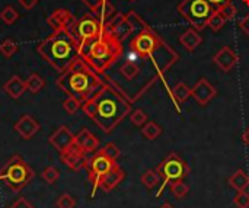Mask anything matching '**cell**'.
<instances>
[{
  "instance_id": "1",
  "label": "cell",
  "mask_w": 249,
  "mask_h": 208,
  "mask_svg": "<svg viewBox=\"0 0 249 208\" xmlns=\"http://www.w3.org/2000/svg\"><path fill=\"white\" fill-rule=\"evenodd\" d=\"M104 86L82 104L83 112L104 131L111 133L131 114V101L109 77H102Z\"/></svg>"
},
{
  "instance_id": "2",
  "label": "cell",
  "mask_w": 249,
  "mask_h": 208,
  "mask_svg": "<svg viewBox=\"0 0 249 208\" xmlns=\"http://www.w3.org/2000/svg\"><path fill=\"white\" fill-rule=\"evenodd\" d=\"M104 83L105 82L101 74H98L80 55L55 80V85L67 96H73L82 104L92 98L104 86Z\"/></svg>"
},
{
  "instance_id": "3",
  "label": "cell",
  "mask_w": 249,
  "mask_h": 208,
  "mask_svg": "<svg viewBox=\"0 0 249 208\" xmlns=\"http://www.w3.org/2000/svg\"><path fill=\"white\" fill-rule=\"evenodd\" d=\"M130 48L140 58L150 60L158 69L159 77H162L163 73L168 71L178 60V54L147 25L139 29L137 35L130 41Z\"/></svg>"
},
{
  "instance_id": "4",
  "label": "cell",
  "mask_w": 249,
  "mask_h": 208,
  "mask_svg": "<svg viewBox=\"0 0 249 208\" xmlns=\"http://www.w3.org/2000/svg\"><path fill=\"white\" fill-rule=\"evenodd\" d=\"M39 55L48 61L57 71H66L80 55L79 42L70 29L54 31L36 47Z\"/></svg>"
},
{
  "instance_id": "5",
  "label": "cell",
  "mask_w": 249,
  "mask_h": 208,
  "mask_svg": "<svg viewBox=\"0 0 249 208\" xmlns=\"http://www.w3.org/2000/svg\"><path fill=\"white\" fill-rule=\"evenodd\" d=\"M123 54V42H120L107 28L101 35L89 44L80 47V57L98 73L105 74Z\"/></svg>"
},
{
  "instance_id": "6",
  "label": "cell",
  "mask_w": 249,
  "mask_h": 208,
  "mask_svg": "<svg viewBox=\"0 0 249 208\" xmlns=\"http://www.w3.org/2000/svg\"><path fill=\"white\" fill-rule=\"evenodd\" d=\"M34 176L35 172L32 168L19 155H13L0 169V182L13 192H19L28 187Z\"/></svg>"
},
{
  "instance_id": "7",
  "label": "cell",
  "mask_w": 249,
  "mask_h": 208,
  "mask_svg": "<svg viewBox=\"0 0 249 208\" xmlns=\"http://www.w3.org/2000/svg\"><path fill=\"white\" fill-rule=\"evenodd\" d=\"M156 172L159 173V176L162 179V184H160L159 191L156 194L158 197H160L168 185H171L175 181H184V178H187L190 175L191 169L184 159H181L175 153H171L168 157H165L159 163Z\"/></svg>"
},
{
  "instance_id": "8",
  "label": "cell",
  "mask_w": 249,
  "mask_h": 208,
  "mask_svg": "<svg viewBox=\"0 0 249 208\" xmlns=\"http://www.w3.org/2000/svg\"><path fill=\"white\" fill-rule=\"evenodd\" d=\"M178 12L191 23L194 29L203 31L216 9L207 0H184L178 6Z\"/></svg>"
},
{
  "instance_id": "9",
  "label": "cell",
  "mask_w": 249,
  "mask_h": 208,
  "mask_svg": "<svg viewBox=\"0 0 249 208\" xmlns=\"http://www.w3.org/2000/svg\"><path fill=\"white\" fill-rule=\"evenodd\" d=\"M117 162L109 159L107 155H104L102 150H96L92 157L88 159L86 165H85V169H86V173H88V179L92 185V192H90V198L95 197L96 194V190L99 188V184H101V179L114 168Z\"/></svg>"
},
{
  "instance_id": "10",
  "label": "cell",
  "mask_w": 249,
  "mask_h": 208,
  "mask_svg": "<svg viewBox=\"0 0 249 208\" xmlns=\"http://www.w3.org/2000/svg\"><path fill=\"white\" fill-rule=\"evenodd\" d=\"M105 28V25L101 22V19L98 16L93 15H85L80 20H76L74 26L71 28V32L74 35V38L79 42V48L85 44L92 42L93 39H96L102 29Z\"/></svg>"
},
{
  "instance_id": "11",
  "label": "cell",
  "mask_w": 249,
  "mask_h": 208,
  "mask_svg": "<svg viewBox=\"0 0 249 208\" xmlns=\"http://www.w3.org/2000/svg\"><path fill=\"white\" fill-rule=\"evenodd\" d=\"M105 28L120 41V42H124L130 35H133V32L136 31L133 23L130 22V19L125 16V15H121V13H117L107 25Z\"/></svg>"
},
{
  "instance_id": "12",
  "label": "cell",
  "mask_w": 249,
  "mask_h": 208,
  "mask_svg": "<svg viewBox=\"0 0 249 208\" xmlns=\"http://www.w3.org/2000/svg\"><path fill=\"white\" fill-rule=\"evenodd\" d=\"M50 144L60 153H64L66 150L71 149L74 146V134L66 127L60 125L48 139Z\"/></svg>"
},
{
  "instance_id": "13",
  "label": "cell",
  "mask_w": 249,
  "mask_h": 208,
  "mask_svg": "<svg viewBox=\"0 0 249 208\" xmlns=\"http://www.w3.org/2000/svg\"><path fill=\"white\" fill-rule=\"evenodd\" d=\"M47 23L50 25V28L53 31H60V29H70L71 31V28L76 23V17L67 9H55L47 17Z\"/></svg>"
},
{
  "instance_id": "14",
  "label": "cell",
  "mask_w": 249,
  "mask_h": 208,
  "mask_svg": "<svg viewBox=\"0 0 249 208\" xmlns=\"http://www.w3.org/2000/svg\"><path fill=\"white\" fill-rule=\"evenodd\" d=\"M216 95H217V89L207 79H200L191 89V96L201 106H206L212 99L216 98Z\"/></svg>"
},
{
  "instance_id": "15",
  "label": "cell",
  "mask_w": 249,
  "mask_h": 208,
  "mask_svg": "<svg viewBox=\"0 0 249 208\" xmlns=\"http://www.w3.org/2000/svg\"><path fill=\"white\" fill-rule=\"evenodd\" d=\"M60 159L69 169H71L74 172H79L80 169H85V165L88 162L86 153L82 152L80 149H77L76 146L66 150L64 153H60Z\"/></svg>"
},
{
  "instance_id": "16",
  "label": "cell",
  "mask_w": 249,
  "mask_h": 208,
  "mask_svg": "<svg viewBox=\"0 0 249 208\" xmlns=\"http://www.w3.org/2000/svg\"><path fill=\"white\" fill-rule=\"evenodd\" d=\"M13 128H15V131H16L23 140H31V139L39 131L41 125H39V122H38L34 117L25 114V115H22V117L15 122V127H13Z\"/></svg>"
},
{
  "instance_id": "17",
  "label": "cell",
  "mask_w": 249,
  "mask_h": 208,
  "mask_svg": "<svg viewBox=\"0 0 249 208\" xmlns=\"http://www.w3.org/2000/svg\"><path fill=\"white\" fill-rule=\"evenodd\" d=\"M238 61L239 58L231 47H222L213 57V63L225 73L231 71L238 64Z\"/></svg>"
},
{
  "instance_id": "18",
  "label": "cell",
  "mask_w": 249,
  "mask_h": 208,
  "mask_svg": "<svg viewBox=\"0 0 249 208\" xmlns=\"http://www.w3.org/2000/svg\"><path fill=\"white\" fill-rule=\"evenodd\" d=\"M74 146L86 155L95 153L99 147V139L95 134H92L88 128H83L74 136Z\"/></svg>"
},
{
  "instance_id": "19",
  "label": "cell",
  "mask_w": 249,
  "mask_h": 208,
  "mask_svg": "<svg viewBox=\"0 0 249 208\" xmlns=\"http://www.w3.org/2000/svg\"><path fill=\"white\" fill-rule=\"evenodd\" d=\"M125 178V172L121 169V166L118 163L114 165V168L101 179V184H99V188L104 191V192H111L114 191Z\"/></svg>"
},
{
  "instance_id": "20",
  "label": "cell",
  "mask_w": 249,
  "mask_h": 208,
  "mask_svg": "<svg viewBox=\"0 0 249 208\" xmlns=\"http://www.w3.org/2000/svg\"><path fill=\"white\" fill-rule=\"evenodd\" d=\"M3 90L4 93L12 98V99H19L28 89H26V83L25 80H22L19 76H12L4 85H3Z\"/></svg>"
},
{
  "instance_id": "21",
  "label": "cell",
  "mask_w": 249,
  "mask_h": 208,
  "mask_svg": "<svg viewBox=\"0 0 249 208\" xmlns=\"http://www.w3.org/2000/svg\"><path fill=\"white\" fill-rule=\"evenodd\" d=\"M179 42H181V45H182L187 51H194V50L203 42V36L198 34L197 29L190 28V29H187V31L179 36Z\"/></svg>"
},
{
  "instance_id": "22",
  "label": "cell",
  "mask_w": 249,
  "mask_h": 208,
  "mask_svg": "<svg viewBox=\"0 0 249 208\" xmlns=\"http://www.w3.org/2000/svg\"><path fill=\"white\" fill-rule=\"evenodd\" d=\"M229 185L233 188L236 192L238 191H247L249 188V175L244 169H238L231 178H229Z\"/></svg>"
},
{
  "instance_id": "23",
  "label": "cell",
  "mask_w": 249,
  "mask_h": 208,
  "mask_svg": "<svg viewBox=\"0 0 249 208\" xmlns=\"http://www.w3.org/2000/svg\"><path fill=\"white\" fill-rule=\"evenodd\" d=\"M140 71H142V67H140L134 60H131V58H128V60L120 67L121 76H123L125 80H128V82L134 80V79L140 74Z\"/></svg>"
},
{
  "instance_id": "24",
  "label": "cell",
  "mask_w": 249,
  "mask_h": 208,
  "mask_svg": "<svg viewBox=\"0 0 249 208\" xmlns=\"http://www.w3.org/2000/svg\"><path fill=\"white\" fill-rule=\"evenodd\" d=\"M171 95H172L175 104H184V102L191 96V89H190L184 82H179V83H177V85L172 87Z\"/></svg>"
},
{
  "instance_id": "25",
  "label": "cell",
  "mask_w": 249,
  "mask_h": 208,
  "mask_svg": "<svg viewBox=\"0 0 249 208\" xmlns=\"http://www.w3.org/2000/svg\"><path fill=\"white\" fill-rule=\"evenodd\" d=\"M96 15H98V17L101 19V22H102L104 25H107V23L117 15V10H115L114 4H112L109 0H105V1L102 3V6L99 7V10L96 12Z\"/></svg>"
},
{
  "instance_id": "26",
  "label": "cell",
  "mask_w": 249,
  "mask_h": 208,
  "mask_svg": "<svg viewBox=\"0 0 249 208\" xmlns=\"http://www.w3.org/2000/svg\"><path fill=\"white\" fill-rule=\"evenodd\" d=\"M140 182H142V185L146 187L147 190H153V188H156V187L160 184V176H159V173H158L156 171L149 169V171H146V172L142 175Z\"/></svg>"
},
{
  "instance_id": "27",
  "label": "cell",
  "mask_w": 249,
  "mask_h": 208,
  "mask_svg": "<svg viewBox=\"0 0 249 208\" xmlns=\"http://www.w3.org/2000/svg\"><path fill=\"white\" fill-rule=\"evenodd\" d=\"M25 83H26V89H28L31 93H38V92L45 86V80H44L38 73L29 74V77L25 80Z\"/></svg>"
},
{
  "instance_id": "28",
  "label": "cell",
  "mask_w": 249,
  "mask_h": 208,
  "mask_svg": "<svg viewBox=\"0 0 249 208\" xmlns=\"http://www.w3.org/2000/svg\"><path fill=\"white\" fill-rule=\"evenodd\" d=\"M143 127H144V128H142V134L144 136V139H147V140H150V141L156 140V139L162 134L160 125L156 124V122H153V121L144 124Z\"/></svg>"
},
{
  "instance_id": "29",
  "label": "cell",
  "mask_w": 249,
  "mask_h": 208,
  "mask_svg": "<svg viewBox=\"0 0 249 208\" xmlns=\"http://www.w3.org/2000/svg\"><path fill=\"white\" fill-rule=\"evenodd\" d=\"M0 19L6 23V25H13L18 19H19V12L12 7V6H6L1 12H0Z\"/></svg>"
},
{
  "instance_id": "30",
  "label": "cell",
  "mask_w": 249,
  "mask_h": 208,
  "mask_svg": "<svg viewBox=\"0 0 249 208\" xmlns=\"http://www.w3.org/2000/svg\"><path fill=\"white\" fill-rule=\"evenodd\" d=\"M226 22H228V20L223 17V15H222L219 10H216V12L210 16V19H209V22H207V26H209L212 31L217 32V31H220V29L225 26Z\"/></svg>"
},
{
  "instance_id": "31",
  "label": "cell",
  "mask_w": 249,
  "mask_h": 208,
  "mask_svg": "<svg viewBox=\"0 0 249 208\" xmlns=\"http://www.w3.org/2000/svg\"><path fill=\"white\" fill-rule=\"evenodd\" d=\"M169 187H171V192L177 200H182L190 192V188L184 184V181H175Z\"/></svg>"
},
{
  "instance_id": "32",
  "label": "cell",
  "mask_w": 249,
  "mask_h": 208,
  "mask_svg": "<svg viewBox=\"0 0 249 208\" xmlns=\"http://www.w3.org/2000/svg\"><path fill=\"white\" fill-rule=\"evenodd\" d=\"M16 51H18V44H16L13 39H4V41L0 44V54H1L4 58L13 57Z\"/></svg>"
},
{
  "instance_id": "33",
  "label": "cell",
  "mask_w": 249,
  "mask_h": 208,
  "mask_svg": "<svg viewBox=\"0 0 249 208\" xmlns=\"http://www.w3.org/2000/svg\"><path fill=\"white\" fill-rule=\"evenodd\" d=\"M42 179L48 184V185H54L58 179H60V171L54 166H48L42 171L41 173Z\"/></svg>"
},
{
  "instance_id": "34",
  "label": "cell",
  "mask_w": 249,
  "mask_h": 208,
  "mask_svg": "<svg viewBox=\"0 0 249 208\" xmlns=\"http://www.w3.org/2000/svg\"><path fill=\"white\" fill-rule=\"evenodd\" d=\"M63 108H64V111H66L67 114L73 115V114H76V112L82 108V102H80L79 99L73 98V96H67V98L64 99V102H63Z\"/></svg>"
},
{
  "instance_id": "35",
  "label": "cell",
  "mask_w": 249,
  "mask_h": 208,
  "mask_svg": "<svg viewBox=\"0 0 249 208\" xmlns=\"http://www.w3.org/2000/svg\"><path fill=\"white\" fill-rule=\"evenodd\" d=\"M130 121L136 127H143L147 122V114L142 109H136L133 114H130Z\"/></svg>"
},
{
  "instance_id": "36",
  "label": "cell",
  "mask_w": 249,
  "mask_h": 208,
  "mask_svg": "<svg viewBox=\"0 0 249 208\" xmlns=\"http://www.w3.org/2000/svg\"><path fill=\"white\" fill-rule=\"evenodd\" d=\"M57 208H74L76 207V200L70 194H61L57 201H55Z\"/></svg>"
},
{
  "instance_id": "37",
  "label": "cell",
  "mask_w": 249,
  "mask_h": 208,
  "mask_svg": "<svg viewBox=\"0 0 249 208\" xmlns=\"http://www.w3.org/2000/svg\"><path fill=\"white\" fill-rule=\"evenodd\" d=\"M101 150L104 152V155H107L109 159H112V160H115V162H117V159L121 156V150H120L114 143H107Z\"/></svg>"
},
{
  "instance_id": "38",
  "label": "cell",
  "mask_w": 249,
  "mask_h": 208,
  "mask_svg": "<svg viewBox=\"0 0 249 208\" xmlns=\"http://www.w3.org/2000/svg\"><path fill=\"white\" fill-rule=\"evenodd\" d=\"M233 204L238 208H249V192L238 191L233 197Z\"/></svg>"
},
{
  "instance_id": "39",
  "label": "cell",
  "mask_w": 249,
  "mask_h": 208,
  "mask_svg": "<svg viewBox=\"0 0 249 208\" xmlns=\"http://www.w3.org/2000/svg\"><path fill=\"white\" fill-rule=\"evenodd\" d=\"M219 12L223 15V17L226 19V20H231V19H233L235 16H236V13H238V9L232 4V3H229V4H226V6H223L222 9H219Z\"/></svg>"
},
{
  "instance_id": "40",
  "label": "cell",
  "mask_w": 249,
  "mask_h": 208,
  "mask_svg": "<svg viewBox=\"0 0 249 208\" xmlns=\"http://www.w3.org/2000/svg\"><path fill=\"white\" fill-rule=\"evenodd\" d=\"M82 1H83V3L90 9V10H92V13H96L105 0H82Z\"/></svg>"
},
{
  "instance_id": "41",
  "label": "cell",
  "mask_w": 249,
  "mask_h": 208,
  "mask_svg": "<svg viewBox=\"0 0 249 208\" xmlns=\"http://www.w3.org/2000/svg\"><path fill=\"white\" fill-rule=\"evenodd\" d=\"M9 208H35L26 198H23V197H20V198H18L12 206Z\"/></svg>"
},
{
  "instance_id": "42",
  "label": "cell",
  "mask_w": 249,
  "mask_h": 208,
  "mask_svg": "<svg viewBox=\"0 0 249 208\" xmlns=\"http://www.w3.org/2000/svg\"><path fill=\"white\" fill-rule=\"evenodd\" d=\"M216 10H219V9H222L223 6H226V4H229V3H232V0H207Z\"/></svg>"
},
{
  "instance_id": "43",
  "label": "cell",
  "mask_w": 249,
  "mask_h": 208,
  "mask_svg": "<svg viewBox=\"0 0 249 208\" xmlns=\"http://www.w3.org/2000/svg\"><path fill=\"white\" fill-rule=\"evenodd\" d=\"M19 4L26 10H31L38 4V0H19Z\"/></svg>"
},
{
  "instance_id": "44",
  "label": "cell",
  "mask_w": 249,
  "mask_h": 208,
  "mask_svg": "<svg viewBox=\"0 0 249 208\" xmlns=\"http://www.w3.org/2000/svg\"><path fill=\"white\" fill-rule=\"evenodd\" d=\"M239 26H241V29L247 34V36L249 38V13L241 20V23H239Z\"/></svg>"
},
{
  "instance_id": "45",
  "label": "cell",
  "mask_w": 249,
  "mask_h": 208,
  "mask_svg": "<svg viewBox=\"0 0 249 208\" xmlns=\"http://www.w3.org/2000/svg\"><path fill=\"white\" fill-rule=\"evenodd\" d=\"M242 140H244V143L247 144L249 147V127L244 131V134H242Z\"/></svg>"
},
{
  "instance_id": "46",
  "label": "cell",
  "mask_w": 249,
  "mask_h": 208,
  "mask_svg": "<svg viewBox=\"0 0 249 208\" xmlns=\"http://www.w3.org/2000/svg\"><path fill=\"white\" fill-rule=\"evenodd\" d=\"M159 208H175V207H174V206H171L169 203H165V204H162Z\"/></svg>"
},
{
  "instance_id": "47",
  "label": "cell",
  "mask_w": 249,
  "mask_h": 208,
  "mask_svg": "<svg viewBox=\"0 0 249 208\" xmlns=\"http://www.w3.org/2000/svg\"><path fill=\"white\" fill-rule=\"evenodd\" d=\"M244 1H245V3H247V4H249V0H244Z\"/></svg>"
},
{
  "instance_id": "48",
  "label": "cell",
  "mask_w": 249,
  "mask_h": 208,
  "mask_svg": "<svg viewBox=\"0 0 249 208\" xmlns=\"http://www.w3.org/2000/svg\"><path fill=\"white\" fill-rule=\"evenodd\" d=\"M133 1H134V0H133Z\"/></svg>"
}]
</instances>
